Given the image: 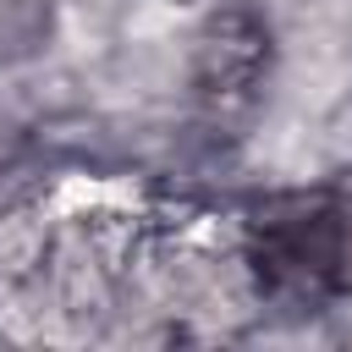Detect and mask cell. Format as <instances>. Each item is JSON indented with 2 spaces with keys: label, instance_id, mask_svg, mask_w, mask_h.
<instances>
[{
  "label": "cell",
  "instance_id": "2",
  "mask_svg": "<svg viewBox=\"0 0 352 352\" xmlns=\"http://www.w3.org/2000/svg\"><path fill=\"white\" fill-rule=\"evenodd\" d=\"M264 72H270L264 22L242 6L214 11L209 28L198 33V60H192V88H198V104L209 110V121L248 116L264 88Z\"/></svg>",
  "mask_w": 352,
  "mask_h": 352
},
{
  "label": "cell",
  "instance_id": "3",
  "mask_svg": "<svg viewBox=\"0 0 352 352\" xmlns=\"http://www.w3.org/2000/svg\"><path fill=\"white\" fill-rule=\"evenodd\" d=\"M50 0H0V66L33 60L50 44Z\"/></svg>",
  "mask_w": 352,
  "mask_h": 352
},
{
  "label": "cell",
  "instance_id": "1",
  "mask_svg": "<svg viewBox=\"0 0 352 352\" xmlns=\"http://www.w3.org/2000/svg\"><path fill=\"white\" fill-rule=\"evenodd\" d=\"M248 258L258 286L280 302L336 297V204L330 182L308 192H275L248 214Z\"/></svg>",
  "mask_w": 352,
  "mask_h": 352
},
{
  "label": "cell",
  "instance_id": "4",
  "mask_svg": "<svg viewBox=\"0 0 352 352\" xmlns=\"http://www.w3.org/2000/svg\"><path fill=\"white\" fill-rule=\"evenodd\" d=\"M330 204H336V297L352 292V170L330 182Z\"/></svg>",
  "mask_w": 352,
  "mask_h": 352
}]
</instances>
